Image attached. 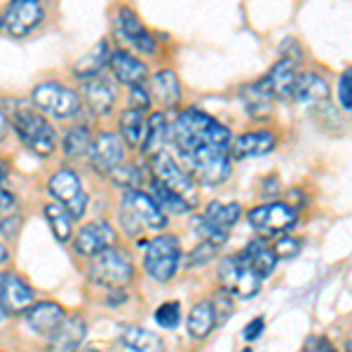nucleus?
I'll use <instances>...</instances> for the list:
<instances>
[{
    "label": "nucleus",
    "mask_w": 352,
    "mask_h": 352,
    "mask_svg": "<svg viewBox=\"0 0 352 352\" xmlns=\"http://www.w3.org/2000/svg\"><path fill=\"white\" fill-rule=\"evenodd\" d=\"M172 141L181 155H190L202 146L228 151L232 144V134L226 124L214 120L209 113H204L195 106L184 109L172 122Z\"/></svg>",
    "instance_id": "1"
},
{
    "label": "nucleus",
    "mask_w": 352,
    "mask_h": 352,
    "mask_svg": "<svg viewBox=\"0 0 352 352\" xmlns=\"http://www.w3.org/2000/svg\"><path fill=\"white\" fill-rule=\"evenodd\" d=\"M5 113H8L16 139L21 141V146L33 153L41 160H50L59 148V132H56L52 118H47L45 113L33 109L31 101H19L14 99V106L3 104Z\"/></svg>",
    "instance_id": "2"
},
{
    "label": "nucleus",
    "mask_w": 352,
    "mask_h": 352,
    "mask_svg": "<svg viewBox=\"0 0 352 352\" xmlns=\"http://www.w3.org/2000/svg\"><path fill=\"white\" fill-rule=\"evenodd\" d=\"M33 109L45 113L52 120H73L80 116L82 111V96L80 89L71 87V85L61 80H43L33 85L31 94H28Z\"/></svg>",
    "instance_id": "3"
},
{
    "label": "nucleus",
    "mask_w": 352,
    "mask_h": 352,
    "mask_svg": "<svg viewBox=\"0 0 352 352\" xmlns=\"http://www.w3.org/2000/svg\"><path fill=\"white\" fill-rule=\"evenodd\" d=\"M87 272L96 285L106 289H122L134 280V263L124 249L111 247L106 252L96 254L94 258H89Z\"/></svg>",
    "instance_id": "4"
},
{
    "label": "nucleus",
    "mask_w": 352,
    "mask_h": 352,
    "mask_svg": "<svg viewBox=\"0 0 352 352\" xmlns=\"http://www.w3.org/2000/svg\"><path fill=\"white\" fill-rule=\"evenodd\" d=\"M113 36L120 43L122 50L139 54V56H153L157 54V41L155 36L144 26L141 16L134 12L129 5L118 8L116 16H113Z\"/></svg>",
    "instance_id": "5"
},
{
    "label": "nucleus",
    "mask_w": 352,
    "mask_h": 352,
    "mask_svg": "<svg viewBox=\"0 0 352 352\" xmlns=\"http://www.w3.org/2000/svg\"><path fill=\"white\" fill-rule=\"evenodd\" d=\"M181 249L179 240L172 235H157L144 247V270L155 282H169L179 270Z\"/></svg>",
    "instance_id": "6"
},
{
    "label": "nucleus",
    "mask_w": 352,
    "mask_h": 352,
    "mask_svg": "<svg viewBox=\"0 0 352 352\" xmlns=\"http://www.w3.org/2000/svg\"><path fill=\"white\" fill-rule=\"evenodd\" d=\"M148 169L153 174V179H157L160 184L167 186L169 190H174L176 195H181L190 207L197 204V184L190 176L188 169H184L179 162L169 155L167 151L157 153L148 160Z\"/></svg>",
    "instance_id": "7"
},
{
    "label": "nucleus",
    "mask_w": 352,
    "mask_h": 352,
    "mask_svg": "<svg viewBox=\"0 0 352 352\" xmlns=\"http://www.w3.org/2000/svg\"><path fill=\"white\" fill-rule=\"evenodd\" d=\"M47 190L59 204H64L68 212L73 214V219H82L87 212L89 197L82 188V181L73 167H59L56 172L50 174L47 179Z\"/></svg>",
    "instance_id": "8"
},
{
    "label": "nucleus",
    "mask_w": 352,
    "mask_h": 352,
    "mask_svg": "<svg viewBox=\"0 0 352 352\" xmlns=\"http://www.w3.org/2000/svg\"><path fill=\"white\" fill-rule=\"evenodd\" d=\"M186 164H188V172L192 179L204 186L223 184L230 176V153L223 148L202 146L195 153L186 155Z\"/></svg>",
    "instance_id": "9"
},
{
    "label": "nucleus",
    "mask_w": 352,
    "mask_h": 352,
    "mask_svg": "<svg viewBox=\"0 0 352 352\" xmlns=\"http://www.w3.org/2000/svg\"><path fill=\"white\" fill-rule=\"evenodd\" d=\"M261 280H263V277L247 263L244 256H228L221 263L219 282H221V289H223L226 294H230V296H237V298L256 296L261 289Z\"/></svg>",
    "instance_id": "10"
},
{
    "label": "nucleus",
    "mask_w": 352,
    "mask_h": 352,
    "mask_svg": "<svg viewBox=\"0 0 352 352\" xmlns=\"http://www.w3.org/2000/svg\"><path fill=\"white\" fill-rule=\"evenodd\" d=\"M45 21L41 0H10L3 10V31L14 41L28 38Z\"/></svg>",
    "instance_id": "11"
},
{
    "label": "nucleus",
    "mask_w": 352,
    "mask_h": 352,
    "mask_svg": "<svg viewBox=\"0 0 352 352\" xmlns=\"http://www.w3.org/2000/svg\"><path fill=\"white\" fill-rule=\"evenodd\" d=\"M124 141L120 139V134L109 132V129H101L94 134L92 148H89V164L96 174L101 176H111V172L116 167H120L124 162Z\"/></svg>",
    "instance_id": "12"
},
{
    "label": "nucleus",
    "mask_w": 352,
    "mask_h": 352,
    "mask_svg": "<svg viewBox=\"0 0 352 352\" xmlns=\"http://www.w3.org/2000/svg\"><path fill=\"white\" fill-rule=\"evenodd\" d=\"M118 232L109 223V221H89L85 223L80 230L73 237V249H76L78 256L82 258H94L96 254L106 252V249L116 247Z\"/></svg>",
    "instance_id": "13"
},
{
    "label": "nucleus",
    "mask_w": 352,
    "mask_h": 352,
    "mask_svg": "<svg viewBox=\"0 0 352 352\" xmlns=\"http://www.w3.org/2000/svg\"><path fill=\"white\" fill-rule=\"evenodd\" d=\"M298 214L294 207H289L287 202H268L254 207L249 212V223L254 230L263 232V235H277V232H285L296 223Z\"/></svg>",
    "instance_id": "14"
},
{
    "label": "nucleus",
    "mask_w": 352,
    "mask_h": 352,
    "mask_svg": "<svg viewBox=\"0 0 352 352\" xmlns=\"http://www.w3.org/2000/svg\"><path fill=\"white\" fill-rule=\"evenodd\" d=\"M122 207L129 217H134L141 223V228L151 230H162L167 226V214L160 209V204L153 200L151 192H144L141 188L136 190H124L122 195Z\"/></svg>",
    "instance_id": "15"
},
{
    "label": "nucleus",
    "mask_w": 352,
    "mask_h": 352,
    "mask_svg": "<svg viewBox=\"0 0 352 352\" xmlns=\"http://www.w3.org/2000/svg\"><path fill=\"white\" fill-rule=\"evenodd\" d=\"M80 96H82V104L87 106L92 116L106 118L116 109L118 89H116V82H113L106 73H101V76H94V78H89V80H82Z\"/></svg>",
    "instance_id": "16"
},
{
    "label": "nucleus",
    "mask_w": 352,
    "mask_h": 352,
    "mask_svg": "<svg viewBox=\"0 0 352 352\" xmlns=\"http://www.w3.org/2000/svg\"><path fill=\"white\" fill-rule=\"evenodd\" d=\"M111 76L116 82L124 85V87H136V85H144L148 78V66L141 59L139 54L129 52V50H113L111 56Z\"/></svg>",
    "instance_id": "17"
},
{
    "label": "nucleus",
    "mask_w": 352,
    "mask_h": 352,
    "mask_svg": "<svg viewBox=\"0 0 352 352\" xmlns=\"http://www.w3.org/2000/svg\"><path fill=\"white\" fill-rule=\"evenodd\" d=\"M277 146V134L270 129H254V132L232 136L230 144V157L235 160H252V157L268 155L270 151H275Z\"/></svg>",
    "instance_id": "18"
},
{
    "label": "nucleus",
    "mask_w": 352,
    "mask_h": 352,
    "mask_svg": "<svg viewBox=\"0 0 352 352\" xmlns=\"http://www.w3.org/2000/svg\"><path fill=\"white\" fill-rule=\"evenodd\" d=\"M296 78H298L296 61L282 56V59H277L275 64L270 66V71L261 78L258 85L272 96V99H289V96L294 94Z\"/></svg>",
    "instance_id": "19"
},
{
    "label": "nucleus",
    "mask_w": 352,
    "mask_h": 352,
    "mask_svg": "<svg viewBox=\"0 0 352 352\" xmlns=\"http://www.w3.org/2000/svg\"><path fill=\"white\" fill-rule=\"evenodd\" d=\"M87 336V324L80 315H66V320L56 327L54 333H50L47 352H78Z\"/></svg>",
    "instance_id": "20"
},
{
    "label": "nucleus",
    "mask_w": 352,
    "mask_h": 352,
    "mask_svg": "<svg viewBox=\"0 0 352 352\" xmlns=\"http://www.w3.org/2000/svg\"><path fill=\"white\" fill-rule=\"evenodd\" d=\"M148 89L153 101L162 106V111H172L179 109L181 104V82L179 76L172 71V68H160L151 76L148 80Z\"/></svg>",
    "instance_id": "21"
},
{
    "label": "nucleus",
    "mask_w": 352,
    "mask_h": 352,
    "mask_svg": "<svg viewBox=\"0 0 352 352\" xmlns=\"http://www.w3.org/2000/svg\"><path fill=\"white\" fill-rule=\"evenodd\" d=\"M3 298H5V308H8L10 315H19V312H26L36 303V292L28 285L21 275H14V272H5L3 275Z\"/></svg>",
    "instance_id": "22"
},
{
    "label": "nucleus",
    "mask_w": 352,
    "mask_h": 352,
    "mask_svg": "<svg viewBox=\"0 0 352 352\" xmlns=\"http://www.w3.org/2000/svg\"><path fill=\"white\" fill-rule=\"evenodd\" d=\"M111 56H113V43L109 38H101L87 54H82L80 59L73 64V76H76L78 80H89V78H94V76H101V73L109 68Z\"/></svg>",
    "instance_id": "23"
},
{
    "label": "nucleus",
    "mask_w": 352,
    "mask_h": 352,
    "mask_svg": "<svg viewBox=\"0 0 352 352\" xmlns=\"http://www.w3.org/2000/svg\"><path fill=\"white\" fill-rule=\"evenodd\" d=\"M66 320V310L61 308L54 300H41V303H33L26 310V324L33 329L36 333H50L56 331V327Z\"/></svg>",
    "instance_id": "24"
},
{
    "label": "nucleus",
    "mask_w": 352,
    "mask_h": 352,
    "mask_svg": "<svg viewBox=\"0 0 352 352\" xmlns=\"http://www.w3.org/2000/svg\"><path fill=\"white\" fill-rule=\"evenodd\" d=\"M172 141V124H169L167 116H164V111H155L148 116V127H146V136L144 141H141L139 151L144 157H151L157 155V153H162L167 148V144Z\"/></svg>",
    "instance_id": "25"
},
{
    "label": "nucleus",
    "mask_w": 352,
    "mask_h": 352,
    "mask_svg": "<svg viewBox=\"0 0 352 352\" xmlns=\"http://www.w3.org/2000/svg\"><path fill=\"white\" fill-rule=\"evenodd\" d=\"M92 141H94V134L87 124L78 122V124H71L59 139V146H61V153L68 162H80L85 157H89V148H92Z\"/></svg>",
    "instance_id": "26"
},
{
    "label": "nucleus",
    "mask_w": 352,
    "mask_h": 352,
    "mask_svg": "<svg viewBox=\"0 0 352 352\" xmlns=\"http://www.w3.org/2000/svg\"><path fill=\"white\" fill-rule=\"evenodd\" d=\"M146 127H148V116L146 111L139 109H124L120 116H118V134L124 141L127 148H139L141 141L146 136Z\"/></svg>",
    "instance_id": "27"
},
{
    "label": "nucleus",
    "mask_w": 352,
    "mask_h": 352,
    "mask_svg": "<svg viewBox=\"0 0 352 352\" xmlns=\"http://www.w3.org/2000/svg\"><path fill=\"white\" fill-rule=\"evenodd\" d=\"M329 82L320 73H300L296 78V85H294V94L292 99L298 101V104H322V101L329 99Z\"/></svg>",
    "instance_id": "28"
},
{
    "label": "nucleus",
    "mask_w": 352,
    "mask_h": 352,
    "mask_svg": "<svg viewBox=\"0 0 352 352\" xmlns=\"http://www.w3.org/2000/svg\"><path fill=\"white\" fill-rule=\"evenodd\" d=\"M120 343L132 352H164L162 338L155 331H148L144 327L129 324L122 329Z\"/></svg>",
    "instance_id": "29"
},
{
    "label": "nucleus",
    "mask_w": 352,
    "mask_h": 352,
    "mask_svg": "<svg viewBox=\"0 0 352 352\" xmlns=\"http://www.w3.org/2000/svg\"><path fill=\"white\" fill-rule=\"evenodd\" d=\"M45 219H47L50 223V230H52V235L56 237V242L66 244L68 240L73 237V223H76V219H73V214L68 212V209L64 207V204H59L56 200L47 202L43 209Z\"/></svg>",
    "instance_id": "30"
},
{
    "label": "nucleus",
    "mask_w": 352,
    "mask_h": 352,
    "mask_svg": "<svg viewBox=\"0 0 352 352\" xmlns=\"http://www.w3.org/2000/svg\"><path fill=\"white\" fill-rule=\"evenodd\" d=\"M242 256L247 258V263L252 265L261 277L272 275V270H275V265H277L275 249H272L265 240H252L247 247H244Z\"/></svg>",
    "instance_id": "31"
},
{
    "label": "nucleus",
    "mask_w": 352,
    "mask_h": 352,
    "mask_svg": "<svg viewBox=\"0 0 352 352\" xmlns=\"http://www.w3.org/2000/svg\"><path fill=\"white\" fill-rule=\"evenodd\" d=\"M217 327V312L212 303H197L188 315V333L192 338H207Z\"/></svg>",
    "instance_id": "32"
},
{
    "label": "nucleus",
    "mask_w": 352,
    "mask_h": 352,
    "mask_svg": "<svg viewBox=\"0 0 352 352\" xmlns=\"http://www.w3.org/2000/svg\"><path fill=\"white\" fill-rule=\"evenodd\" d=\"M151 195L153 200H155L157 204H160V209L164 214H174V217H181V214L190 212V204L184 200L181 195H176L174 190H169L167 186L160 184L157 179H153L151 176Z\"/></svg>",
    "instance_id": "33"
},
{
    "label": "nucleus",
    "mask_w": 352,
    "mask_h": 352,
    "mask_svg": "<svg viewBox=\"0 0 352 352\" xmlns=\"http://www.w3.org/2000/svg\"><path fill=\"white\" fill-rule=\"evenodd\" d=\"M204 217L212 221L214 226L228 230L240 221L242 217V207L237 202H209L207 209H204Z\"/></svg>",
    "instance_id": "34"
},
{
    "label": "nucleus",
    "mask_w": 352,
    "mask_h": 352,
    "mask_svg": "<svg viewBox=\"0 0 352 352\" xmlns=\"http://www.w3.org/2000/svg\"><path fill=\"white\" fill-rule=\"evenodd\" d=\"M242 99H244V109L249 111V116L252 118L268 116L270 109H272V96L261 87L258 80L247 85V87L242 89Z\"/></svg>",
    "instance_id": "35"
},
{
    "label": "nucleus",
    "mask_w": 352,
    "mask_h": 352,
    "mask_svg": "<svg viewBox=\"0 0 352 352\" xmlns=\"http://www.w3.org/2000/svg\"><path fill=\"white\" fill-rule=\"evenodd\" d=\"M190 230H192V235H195L197 240H202L207 244H214V247H221V244H226V240H228V230L214 226L212 221L204 217V214H202V217H192Z\"/></svg>",
    "instance_id": "36"
},
{
    "label": "nucleus",
    "mask_w": 352,
    "mask_h": 352,
    "mask_svg": "<svg viewBox=\"0 0 352 352\" xmlns=\"http://www.w3.org/2000/svg\"><path fill=\"white\" fill-rule=\"evenodd\" d=\"M111 181L124 190H136V188H141V184H144V172H141V167L136 162L124 160L120 167H116L111 172Z\"/></svg>",
    "instance_id": "37"
},
{
    "label": "nucleus",
    "mask_w": 352,
    "mask_h": 352,
    "mask_svg": "<svg viewBox=\"0 0 352 352\" xmlns=\"http://www.w3.org/2000/svg\"><path fill=\"white\" fill-rule=\"evenodd\" d=\"M155 322L162 329H176L181 322V308L176 300H169V303H162L160 308L155 310Z\"/></svg>",
    "instance_id": "38"
},
{
    "label": "nucleus",
    "mask_w": 352,
    "mask_h": 352,
    "mask_svg": "<svg viewBox=\"0 0 352 352\" xmlns=\"http://www.w3.org/2000/svg\"><path fill=\"white\" fill-rule=\"evenodd\" d=\"M8 176H10V162L0 157V212H10V209H12L14 204H16L14 192L10 190L8 186H5Z\"/></svg>",
    "instance_id": "39"
},
{
    "label": "nucleus",
    "mask_w": 352,
    "mask_h": 352,
    "mask_svg": "<svg viewBox=\"0 0 352 352\" xmlns=\"http://www.w3.org/2000/svg\"><path fill=\"white\" fill-rule=\"evenodd\" d=\"M153 104V96L148 85H136V87H129V109H139V111H148Z\"/></svg>",
    "instance_id": "40"
},
{
    "label": "nucleus",
    "mask_w": 352,
    "mask_h": 352,
    "mask_svg": "<svg viewBox=\"0 0 352 352\" xmlns=\"http://www.w3.org/2000/svg\"><path fill=\"white\" fill-rule=\"evenodd\" d=\"M338 101L345 111H352V68H345L338 78Z\"/></svg>",
    "instance_id": "41"
},
{
    "label": "nucleus",
    "mask_w": 352,
    "mask_h": 352,
    "mask_svg": "<svg viewBox=\"0 0 352 352\" xmlns=\"http://www.w3.org/2000/svg\"><path fill=\"white\" fill-rule=\"evenodd\" d=\"M272 249H275L277 258H292V256H296V254H298L300 242L294 240V237H280Z\"/></svg>",
    "instance_id": "42"
},
{
    "label": "nucleus",
    "mask_w": 352,
    "mask_h": 352,
    "mask_svg": "<svg viewBox=\"0 0 352 352\" xmlns=\"http://www.w3.org/2000/svg\"><path fill=\"white\" fill-rule=\"evenodd\" d=\"M303 352H338V350L333 348L331 340L324 338V336H310L308 340H305Z\"/></svg>",
    "instance_id": "43"
},
{
    "label": "nucleus",
    "mask_w": 352,
    "mask_h": 352,
    "mask_svg": "<svg viewBox=\"0 0 352 352\" xmlns=\"http://www.w3.org/2000/svg\"><path fill=\"white\" fill-rule=\"evenodd\" d=\"M263 327H265V320L263 317H256V320H252L247 324V329H244V340H256L261 333H263Z\"/></svg>",
    "instance_id": "44"
},
{
    "label": "nucleus",
    "mask_w": 352,
    "mask_h": 352,
    "mask_svg": "<svg viewBox=\"0 0 352 352\" xmlns=\"http://www.w3.org/2000/svg\"><path fill=\"white\" fill-rule=\"evenodd\" d=\"M19 226H21V219H16V221H14V217H10L8 221H0V235L14 237V235H16V230H19Z\"/></svg>",
    "instance_id": "45"
},
{
    "label": "nucleus",
    "mask_w": 352,
    "mask_h": 352,
    "mask_svg": "<svg viewBox=\"0 0 352 352\" xmlns=\"http://www.w3.org/2000/svg\"><path fill=\"white\" fill-rule=\"evenodd\" d=\"M10 129H12V122H10L8 113H5L3 104H0V146H3L5 141H8V136H10Z\"/></svg>",
    "instance_id": "46"
},
{
    "label": "nucleus",
    "mask_w": 352,
    "mask_h": 352,
    "mask_svg": "<svg viewBox=\"0 0 352 352\" xmlns=\"http://www.w3.org/2000/svg\"><path fill=\"white\" fill-rule=\"evenodd\" d=\"M10 317L8 308H5V298H3V275H0V322H5Z\"/></svg>",
    "instance_id": "47"
},
{
    "label": "nucleus",
    "mask_w": 352,
    "mask_h": 352,
    "mask_svg": "<svg viewBox=\"0 0 352 352\" xmlns=\"http://www.w3.org/2000/svg\"><path fill=\"white\" fill-rule=\"evenodd\" d=\"M5 261H8V247H5V242L0 240V265H3Z\"/></svg>",
    "instance_id": "48"
},
{
    "label": "nucleus",
    "mask_w": 352,
    "mask_h": 352,
    "mask_svg": "<svg viewBox=\"0 0 352 352\" xmlns=\"http://www.w3.org/2000/svg\"><path fill=\"white\" fill-rule=\"evenodd\" d=\"M85 352H99V350H94V348H92V350H85Z\"/></svg>",
    "instance_id": "49"
}]
</instances>
